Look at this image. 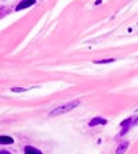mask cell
Returning a JSON list of instances; mask_svg holds the SVG:
<instances>
[{
    "label": "cell",
    "instance_id": "3",
    "mask_svg": "<svg viewBox=\"0 0 138 154\" xmlns=\"http://www.w3.org/2000/svg\"><path fill=\"white\" fill-rule=\"evenodd\" d=\"M108 121L105 118H101V117H97V118H93L90 122H88V126H98V125H107Z\"/></svg>",
    "mask_w": 138,
    "mask_h": 154
},
{
    "label": "cell",
    "instance_id": "11",
    "mask_svg": "<svg viewBox=\"0 0 138 154\" xmlns=\"http://www.w3.org/2000/svg\"><path fill=\"white\" fill-rule=\"evenodd\" d=\"M0 154H11L8 150H0Z\"/></svg>",
    "mask_w": 138,
    "mask_h": 154
},
{
    "label": "cell",
    "instance_id": "9",
    "mask_svg": "<svg viewBox=\"0 0 138 154\" xmlns=\"http://www.w3.org/2000/svg\"><path fill=\"white\" fill-rule=\"evenodd\" d=\"M12 92H26L28 89H25V88H12Z\"/></svg>",
    "mask_w": 138,
    "mask_h": 154
},
{
    "label": "cell",
    "instance_id": "10",
    "mask_svg": "<svg viewBox=\"0 0 138 154\" xmlns=\"http://www.w3.org/2000/svg\"><path fill=\"white\" fill-rule=\"evenodd\" d=\"M135 125H138V117L133 119V126H135Z\"/></svg>",
    "mask_w": 138,
    "mask_h": 154
},
{
    "label": "cell",
    "instance_id": "6",
    "mask_svg": "<svg viewBox=\"0 0 138 154\" xmlns=\"http://www.w3.org/2000/svg\"><path fill=\"white\" fill-rule=\"evenodd\" d=\"M24 154H43L39 149H36L33 146H25L24 147Z\"/></svg>",
    "mask_w": 138,
    "mask_h": 154
},
{
    "label": "cell",
    "instance_id": "4",
    "mask_svg": "<svg viewBox=\"0 0 138 154\" xmlns=\"http://www.w3.org/2000/svg\"><path fill=\"white\" fill-rule=\"evenodd\" d=\"M130 147V143L129 142H122L118 144V149H116V154H124Z\"/></svg>",
    "mask_w": 138,
    "mask_h": 154
},
{
    "label": "cell",
    "instance_id": "12",
    "mask_svg": "<svg viewBox=\"0 0 138 154\" xmlns=\"http://www.w3.org/2000/svg\"><path fill=\"white\" fill-rule=\"evenodd\" d=\"M102 3V0H97V1H95V6H98V4H101Z\"/></svg>",
    "mask_w": 138,
    "mask_h": 154
},
{
    "label": "cell",
    "instance_id": "7",
    "mask_svg": "<svg viewBox=\"0 0 138 154\" xmlns=\"http://www.w3.org/2000/svg\"><path fill=\"white\" fill-rule=\"evenodd\" d=\"M115 58H104V60H95L94 64H110V63H115Z\"/></svg>",
    "mask_w": 138,
    "mask_h": 154
},
{
    "label": "cell",
    "instance_id": "8",
    "mask_svg": "<svg viewBox=\"0 0 138 154\" xmlns=\"http://www.w3.org/2000/svg\"><path fill=\"white\" fill-rule=\"evenodd\" d=\"M8 13H10V10H8L7 7H0V18L4 15H7Z\"/></svg>",
    "mask_w": 138,
    "mask_h": 154
},
{
    "label": "cell",
    "instance_id": "1",
    "mask_svg": "<svg viewBox=\"0 0 138 154\" xmlns=\"http://www.w3.org/2000/svg\"><path fill=\"white\" fill-rule=\"evenodd\" d=\"M79 104H80V100L68 102V103H65V104L57 107V108L51 110V111L48 113V115H50V117H57V115H61V114H66V113H69V111H73Z\"/></svg>",
    "mask_w": 138,
    "mask_h": 154
},
{
    "label": "cell",
    "instance_id": "5",
    "mask_svg": "<svg viewBox=\"0 0 138 154\" xmlns=\"http://www.w3.org/2000/svg\"><path fill=\"white\" fill-rule=\"evenodd\" d=\"M14 139L11 136H6V135H0V146H7V144H12Z\"/></svg>",
    "mask_w": 138,
    "mask_h": 154
},
{
    "label": "cell",
    "instance_id": "2",
    "mask_svg": "<svg viewBox=\"0 0 138 154\" xmlns=\"http://www.w3.org/2000/svg\"><path fill=\"white\" fill-rule=\"evenodd\" d=\"M36 1H37V0H21L20 3L15 6L14 10H15V11H22V10H26V8L32 7V6H35Z\"/></svg>",
    "mask_w": 138,
    "mask_h": 154
}]
</instances>
